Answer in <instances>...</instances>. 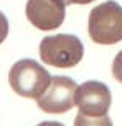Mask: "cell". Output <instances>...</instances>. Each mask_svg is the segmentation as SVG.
<instances>
[{
    "label": "cell",
    "instance_id": "3957f363",
    "mask_svg": "<svg viewBox=\"0 0 122 126\" xmlns=\"http://www.w3.org/2000/svg\"><path fill=\"white\" fill-rule=\"evenodd\" d=\"M84 57V44L70 34H55L40 42V59L54 67H74Z\"/></svg>",
    "mask_w": 122,
    "mask_h": 126
},
{
    "label": "cell",
    "instance_id": "9c48e42d",
    "mask_svg": "<svg viewBox=\"0 0 122 126\" xmlns=\"http://www.w3.org/2000/svg\"><path fill=\"white\" fill-rule=\"evenodd\" d=\"M7 35H9V20L0 12V44L7 39Z\"/></svg>",
    "mask_w": 122,
    "mask_h": 126
},
{
    "label": "cell",
    "instance_id": "277c9868",
    "mask_svg": "<svg viewBox=\"0 0 122 126\" xmlns=\"http://www.w3.org/2000/svg\"><path fill=\"white\" fill-rule=\"evenodd\" d=\"M75 89L77 84L70 78L54 76L47 91L37 99V104L44 113L50 114L67 113L75 106Z\"/></svg>",
    "mask_w": 122,
    "mask_h": 126
},
{
    "label": "cell",
    "instance_id": "5b68a950",
    "mask_svg": "<svg viewBox=\"0 0 122 126\" xmlns=\"http://www.w3.org/2000/svg\"><path fill=\"white\" fill-rule=\"evenodd\" d=\"M112 103L110 89L104 82L87 81L75 89V106L87 116H104L107 114Z\"/></svg>",
    "mask_w": 122,
    "mask_h": 126
},
{
    "label": "cell",
    "instance_id": "52a82bcc",
    "mask_svg": "<svg viewBox=\"0 0 122 126\" xmlns=\"http://www.w3.org/2000/svg\"><path fill=\"white\" fill-rule=\"evenodd\" d=\"M74 126H114L112 119L104 114V116H87L79 113L74 119Z\"/></svg>",
    "mask_w": 122,
    "mask_h": 126
},
{
    "label": "cell",
    "instance_id": "8992f818",
    "mask_svg": "<svg viewBox=\"0 0 122 126\" xmlns=\"http://www.w3.org/2000/svg\"><path fill=\"white\" fill-rule=\"evenodd\" d=\"M25 15L38 30H54L65 19V5L60 0H28Z\"/></svg>",
    "mask_w": 122,
    "mask_h": 126
},
{
    "label": "cell",
    "instance_id": "6da1fadb",
    "mask_svg": "<svg viewBox=\"0 0 122 126\" xmlns=\"http://www.w3.org/2000/svg\"><path fill=\"white\" fill-rule=\"evenodd\" d=\"M89 35L95 44L112 46L122 40V7L109 0L90 10Z\"/></svg>",
    "mask_w": 122,
    "mask_h": 126
},
{
    "label": "cell",
    "instance_id": "30bf717a",
    "mask_svg": "<svg viewBox=\"0 0 122 126\" xmlns=\"http://www.w3.org/2000/svg\"><path fill=\"white\" fill-rule=\"evenodd\" d=\"M64 5H70V3H77V5H85V3H90L94 0H60Z\"/></svg>",
    "mask_w": 122,
    "mask_h": 126
},
{
    "label": "cell",
    "instance_id": "ba28073f",
    "mask_svg": "<svg viewBox=\"0 0 122 126\" xmlns=\"http://www.w3.org/2000/svg\"><path fill=\"white\" fill-rule=\"evenodd\" d=\"M112 76L115 81L122 82V50L115 56V59L112 62Z\"/></svg>",
    "mask_w": 122,
    "mask_h": 126
},
{
    "label": "cell",
    "instance_id": "7a4b0ae2",
    "mask_svg": "<svg viewBox=\"0 0 122 126\" xmlns=\"http://www.w3.org/2000/svg\"><path fill=\"white\" fill-rule=\"evenodd\" d=\"M50 81L49 71L32 59L17 61L9 72V84L22 97L38 99L47 91Z\"/></svg>",
    "mask_w": 122,
    "mask_h": 126
},
{
    "label": "cell",
    "instance_id": "8fae6325",
    "mask_svg": "<svg viewBox=\"0 0 122 126\" xmlns=\"http://www.w3.org/2000/svg\"><path fill=\"white\" fill-rule=\"evenodd\" d=\"M37 126H64L62 123H57V121H44V123H40Z\"/></svg>",
    "mask_w": 122,
    "mask_h": 126
}]
</instances>
